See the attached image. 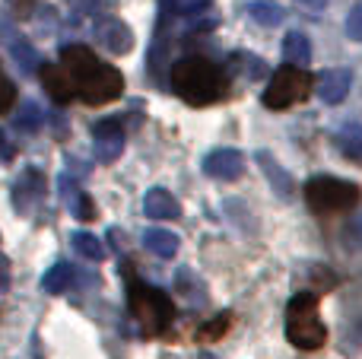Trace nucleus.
Returning a JSON list of instances; mask_svg holds the SVG:
<instances>
[{"label":"nucleus","instance_id":"f257e3e1","mask_svg":"<svg viewBox=\"0 0 362 359\" xmlns=\"http://www.w3.org/2000/svg\"><path fill=\"white\" fill-rule=\"evenodd\" d=\"M61 67L70 73L76 89V99L83 105H105L124 93V76L118 67L99 61L93 48L86 45H64L61 48Z\"/></svg>","mask_w":362,"mask_h":359},{"label":"nucleus","instance_id":"f03ea898","mask_svg":"<svg viewBox=\"0 0 362 359\" xmlns=\"http://www.w3.org/2000/svg\"><path fill=\"white\" fill-rule=\"evenodd\" d=\"M172 89L187 102V105H213L229 93V80L226 70L216 67L206 57H185V61L172 64L169 70Z\"/></svg>","mask_w":362,"mask_h":359},{"label":"nucleus","instance_id":"7ed1b4c3","mask_svg":"<svg viewBox=\"0 0 362 359\" xmlns=\"http://www.w3.org/2000/svg\"><path fill=\"white\" fill-rule=\"evenodd\" d=\"M124 277H127V305H131V315L140 322L146 337L163 334L175 322V305H172L169 293L144 283L131 267H124Z\"/></svg>","mask_w":362,"mask_h":359},{"label":"nucleus","instance_id":"20e7f679","mask_svg":"<svg viewBox=\"0 0 362 359\" xmlns=\"http://www.w3.org/2000/svg\"><path fill=\"white\" fill-rule=\"evenodd\" d=\"M286 341L296 350H321L327 341V328L318 315L315 293H296L286 305Z\"/></svg>","mask_w":362,"mask_h":359},{"label":"nucleus","instance_id":"39448f33","mask_svg":"<svg viewBox=\"0 0 362 359\" xmlns=\"http://www.w3.org/2000/svg\"><path fill=\"white\" fill-rule=\"evenodd\" d=\"M362 191L359 184L344 182L334 175H315L305 182V204L315 213H340V210H353L359 204Z\"/></svg>","mask_w":362,"mask_h":359},{"label":"nucleus","instance_id":"423d86ee","mask_svg":"<svg viewBox=\"0 0 362 359\" xmlns=\"http://www.w3.org/2000/svg\"><path fill=\"white\" fill-rule=\"evenodd\" d=\"M312 89H315L312 76H308L302 67L286 64V67L274 70L261 102H264V108H270V112H283V108H293V105H299V102H305L308 95H312Z\"/></svg>","mask_w":362,"mask_h":359},{"label":"nucleus","instance_id":"0eeeda50","mask_svg":"<svg viewBox=\"0 0 362 359\" xmlns=\"http://www.w3.org/2000/svg\"><path fill=\"white\" fill-rule=\"evenodd\" d=\"M42 197H45V175L35 165H29L16 178V184H13V207H16L19 216H29L42 204Z\"/></svg>","mask_w":362,"mask_h":359},{"label":"nucleus","instance_id":"6e6552de","mask_svg":"<svg viewBox=\"0 0 362 359\" xmlns=\"http://www.w3.org/2000/svg\"><path fill=\"white\" fill-rule=\"evenodd\" d=\"M95 42L112 54H127L134 48V32L121 19H95Z\"/></svg>","mask_w":362,"mask_h":359},{"label":"nucleus","instance_id":"1a4fd4ad","mask_svg":"<svg viewBox=\"0 0 362 359\" xmlns=\"http://www.w3.org/2000/svg\"><path fill=\"white\" fill-rule=\"evenodd\" d=\"M38 80H42L45 93H48V99L54 102V105H67V102L76 99L74 80H70V73L61 64H45V67L38 70Z\"/></svg>","mask_w":362,"mask_h":359},{"label":"nucleus","instance_id":"9d476101","mask_svg":"<svg viewBox=\"0 0 362 359\" xmlns=\"http://www.w3.org/2000/svg\"><path fill=\"white\" fill-rule=\"evenodd\" d=\"M350 86H353V73L346 67L325 70V73L318 76V83H315V89H318L325 105H340V102L350 95Z\"/></svg>","mask_w":362,"mask_h":359},{"label":"nucleus","instance_id":"9b49d317","mask_svg":"<svg viewBox=\"0 0 362 359\" xmlns=\"http://www.w3.org/2000/svg\"><path fill=\"white\" fill-rule=\"evenodd\" d=\"M204 172L210 178H223V182H235L245 172V156L238 150H216L204 159Z\"/></svg>","mask_w":362,"mask_h":359},{"label":"nucleus","instance_id":"f8f14e48","mask_svg":"<svg viewBox=\"0 0 362 359\" xmlns=\"http://www.w3.org/2000/svg\"><path fill=\"white\" fill-rule=\"evenodd\" d=\"M144 213L150 216V220H178L181 204L172 191L153 188V191H146V197H144Z\"/></svg>","mask_w":362,"mask_h":359},{"label":"nucleus","instance_id":"ddd939ff","mask_svg":"<svg viewBox=\"0 0 362 359\" xmlns=\"http://www.w3.org/2000/svg\"><path fill=\"white\" fill-rule=\"evenodd\" d=\"M255 159H257V165H261V172L267 175V182H270V188L276 191L280 197H289L296 191V184H293V175H289L286 169H283L280 163H276L274 156H270L267 150H257L255 153Z\"/></svg>","mask_w":362,"mask_h":359},{"label":"nucleus","instance_id":"4468645a","mask_svg":"<svg viewBox=\"0 0 362 359\" xmlns=\"http://www.w3.org/2000/svg\"><path fill=\"white\" fill-rule=\"evenodd\" d=\"M283 57H286V64L305 70V64L312 61V42H308V35L286 32V38H283Z\"/></svg>","mask_w":362,"mask_h":359},{"label":"nucleus","instance_id":"2eb2a0df","mask_svg":"<svg viewBox=\"0 0 362 359\" xmlns=\"http://www.w3.org/2000/svg\"><path fill=\"white\" fill-rule=\"evenodd\" d=\"M144 245L150 254H156V258H172V254L178 252V235L172 233V229H146L144 233Z\"/></svg>","mask_w":362,"mask_h":359},{"label":"nucleus","instance_id":"dca6fc26","mask_svg":"<svg viewBox=\"0 0 362 359\" xmlns=\"http://www.w3.org/2000/svg\"><path fill=\"white\" fill-rule=\"evenodd\" d=\"M10 57L16 61L19 73H35V70H42V64H38V51L32 48V42H25L23 35L10 38Z\"/></svg>","mask_w":362,"mask_h":359},{"label":"nucleus","instance_id":"f3484780","mask_svg":"<svg viewBox=\"0 0 362 359\" xmlns=\"http://www.w3.org/2000/svg\"><path fill=\"white\" fill-rule=\"evenodd\" d=\"M229 70H238L242 76H248V80H261V76H274L267 70V64L261 61V57L248 54V51H235V54L229 57Z\"/></svg>","mask_w":362,"mask_h":359},{"label":"nucleus","instance_id":"a211bd4d","mask_svg":"<svg viewBox=\"0 0 362 359\" xmlns=\"http://www.w3.org/2000/svg\"><path fill=\"white\" fill-rule=\"evenodd\" d=\"M42 124H45V112L38 108V102H32V99L19 102V112H16V118H13V127L23 134H35Z\"/></svg>","mask_w":362,"mask_h":359},{"label":"nucleus","instance_id":"6ab92c4d","mask_svg":"<svg viewBox=\"0 0 362 359\" xmlns=\"http://www.w3.org/2000/svg\"><path fill=\"white\" fill-rule=\"evenodd\" d=\"M74 277H76V271L61 261V264H54L42 277V290L48 293V296H57V293H64V290H70V286H74Z\"/></svg>","mask_w":362,"mask_h":359},{"label":"nucleus","instance_id":"aec40b11","mask_svg":"<svg viewBox=\"0 0 362 359\" xmlns=\"http://www.w3.org/2000/svg\"><path fill=\"white\" fill-rule=\"evenodd\" d=\"M248 16L255 19L257 25H280L283 16H286V10H283L280 4H274V0H255V4H248Z\"/></svg>","mask_w":362,"mask_h":359},{"label":"nucleus","instance_id":"412c9836","mask_svg":"<svg viewBox=\"0 0 362 359\" xmlns=\"http://www.w3.org/2000/svg\"><path fill=\"white\" fill-rule=\"evenodd\" d=\"M337 146L344 150L346 159L362 163V127L359 124H344L337 131Z\"/></svg>","mask_w":362,"mask_h":359},{"label":"nucleus","instance_id":"4be33fe9","mask_svg":"<svg viewBox=\"0 0 362 359\" xmlns=\"http://www.w3.org/2000/svg\"><path fill=\"white\" fill-rule=\"evenodd\" d=\"M74 248H76V254H83L86 261L105 258V248H102V242L95 239L93 233H74Z\"/></svg>","mask_w":362,"mask_h":359},{"label":"nucleus","instance_id":"5701e85b","mask_svg":"<svg viewBox=\"0 0 362 359\" xmlns=\"http://www.w3.org/2000/svg\"><path fill=\"white\" fill-rule=\"evenodd\" d=\"M229 324H232V315H229V312H226V315H216V318H213V322H206L204 328H200L194 337H197L200 343H213V341H219V337H226V331H229Z\"/></svg>","mask_w":362,"mask_h":359},{"label":"nucleus","instance_id":"b1692460","mask_svg":"<svg viewBox=\"0 0 362 359\" xmlns=\"http://www.w3.org/2000/svg\"><path fill=\"white\" fill-rule=\"evenodd\" d=\"M93 140H124V121L102 118L93 124Z\"/></svg>","mask_w":362,"mask_h":359},{"label":"nucleus","instance_id":"393cba45","mask_svg":"<svg viewBox=\"0 0 362 359\" xmlns=\"http://www.w3.org/2000/svg\"><path fill=\"white\" fill-rule=\"evenodd\" d=\"M210 6V0H165V13L172 16H197Z\"/></svg>","mask_w":362,"mask_h":359},{"label":"nucleus","instance_id":"a878e982","mask_svg":"<svg viewBox=\"0 0 362 359\" xmlns=\"http://www.w3.org/2000/svg\"><path fill=\"white\" fill-rule=\"evenodd\" d=\"M95 143V159L99 163H115L124 150V140H93Z\"/></svg>","mask_w":362,"mask_h":359},{"label":"nucleus","instance_id":"bb28decb","mask_svg":"<svg viewBox=\"0 0 362 359\" xmlns=\"http://www.w3.org/2000/svg\"><path fill=\"white\" fill-rule=\"evenodd\" d=\"M70 213H74L80 223L95 220V204H93V197H89V194H83V191H80V197H76V201L70 204Z\"/></svg>","mask_w":362,"mask_h":359},{"label":"nucleus","instance_id":"cd10ccee","mask_svg":"<svg viewBox=\"0 0 362 359\" xmlns=\"http://www.w3.org/2000/svg\"><path fill=\"white\" fill-rule=\"evenodd\" d=\"M13 102H16V86H13V80L4 76V70H0V114L10 112Z\"/></svg>","mask_w":362,"mask_h":359},{"label":"nucleus","instance_id":"c85d7f7f","mask_svg":"<svg viewBox=\"0 0 362 359\" xmlns=\"http://www.w3.org/2000/svg\"><path fill=\"white\" fill-rule=\"evenodd\" d=\"M346 35H350L353 42H362V0L350 10V16H346Z\"/></svg>","mask_w":362,"mask_h":359},{"label":"nucleus","instance_id":"c756f323","mask_svg":"<svg viewBox=\"0 0 362 359\" xmlns=\"http://www.w3.org/2000/svg\"><path fill=\"white\" fill-rule=\"evenodd\" d=\"M10 10H13V16L29 19L32 10H35V4H32V0H10Z\"/></svg>","mask_w":362,"mask_h":359},{"label":"nucleus","instance_id":"7c9ffc66","mask_svg":"<svg viewBox=\"0 0 362 359\" xmlns=\"http://www.w3.org/2000/svg\"><path fill=\"white\" fill-rule=\"evenodd\" d=\"M6 290H10V261L0 252V293H6Z\"/></svg>","mask_w":362,"mask_h":359},{"label":"nucleus","instance_id":"2f4dec72","mask_svg":"<svg viewBox=\"0 0 362 359\" xmlns=\"http://www.w3.org/2000/svg\"><path fill=\"white\" fill-rule=\"evenodd\" d=\"M346 235H350V242L353 245H359L362 248V216H356V220L346 226Z\"/></svg>","mask_w":362,"mask_h":359},{"label":"nucleus","instance_id":"473e14b6","mask_svg":"<svg viewBox=\"0 0 362 359\" xmlns=\"http://www.w3.org/2000/svg\"><path fill=\"white\" fill-rule=\"evenodd\" d=\"M13 143H10V137H6L4 131H0V163H13Z\"/></svg>","mask_w":362,"mask_h":359},{"label":"nucleus","instance_id":"72a5a7b5","mask_svg":"<svg viewBox=\"0 0 362 359\" xmlns=\"http://www.w3.org/2000/svg\"><path fill=\"white\" fill-rule=\"evenodd\" d=\"M302 6H308V10H325L327 6V0H299Z\"/></svg>","mask_w":362,"mask_h":359},{"label":"nucleus","instance_id":"f704fd0d","mask_svg":"<svg viewBox=\"0 0 362 359\" xmlns=\"http://www.w3.org/2000/svg\"><path fill=\"white\" fill-rule=\"evenodd\" d=\"M6 35V25H4V19H0V38H4Z\"/></svg>","mask_w":362,"mask_h":359}]
</instances>
